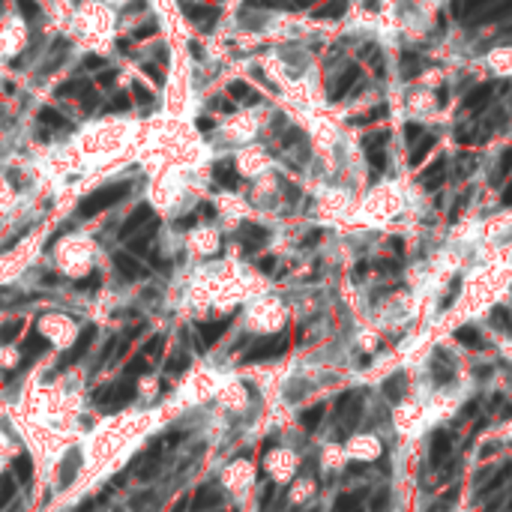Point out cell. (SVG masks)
<instances>
[{
    "label": "cell",
    "instance_id": "1",
    "mask_svg": "<svg viewBox=\"0 0 512 512\" xmlns=\"http://www.w3.org/2000/svg\"><path fill=\"white\" fill-rule=\"evenodd\" d=\"M129 189H132V183L123 180V183H111V186H102V189H96V192H90L84 201L78 204V219H93V216L105 213L108 207L123 201V198L129 195Z\"/></svg>",
    "mask_w": 512,
    "mask_h": 512
},
{
    "label": "cell",
    "instance_id": "2",
    "mask_svg": "<svg viewBox=\"0 0 512 512\" xmlns=\"http://www.w3.org/2000/svg\"><path fill=\"white\" fill-rule=\"evenodd\" d=\"M132 395H135L132 377H123V381H117L111 386H105V390H99L93 399H96V404H102L105 410H120L123 404L132 401Z\"/></svg>",
    "mask_w": 512,
    "mask_h": 512
},
{
    "label": "cell",
    "instance_id": "3",
    "mask_svg": "<svg viewBox=\"0 0 512 512\" xmlns=\"http://www.w3.org/2000/svg\"><path fill=\"white\" fill-rule=\"evenodd\" d=\"M285 348H287V339H285V336L260 339V341H255V348L246 350L243 363H260V359H273V357H278V354H285Z\"/></svg>",
    "mask_w": 512,
    "mask_h": 512
},
{
    "label": "cell",
    "instance_id": "4",
    "mask_svg": "<svg viewBox=\"0 0 512 512\" xmlns=\"http://www.w3.org/2000/svg\"><path fill=\"white\" fill-rule=\"evenodd\" d=\"M93 339H96V327H84V330H81V332H78V339H75V345H72V348L66 350V354L60 357L57 372H63V368H66L69 363H78V359L90 350V345H93Z\"/></svg>",
    "mask_w": 512,
    "mask_h": 512
},
{
    "label": "cell",
    "instance_id": "5",
    "mask_svg": "<svg viewBox=\"0 0 512 512\" xmlns=\"http://www.w3.org/2000/svg\"><path fill=\"white\" fill-rule=\"evenodd\" d=\"M386 138H390L386 132H374V135H368V138L363 141L366 144L368 165L374 168V174H381L383 165H386Z\"/></svg>",
    "mask_w": 512,
    "mask_h": 512
},
{
    "label": "cell",
    "instance_id": "6",
    "mask_svg": "<svg viewBox=\"0 0 512 512\" xmlns=\"http://www.w3.org/2000/svg\"><path fill=\"white\" fill-rule=\"evenodd\" d=\"M180 12H183L189 21H195V24H201V27H210L216 18H219V9H216V6L189 3V0H183V3H180Z\"/></svg>",
    "mask_w": 512,
    "mask_h": 512
},
{
    "label": "cell",
    "instance_id": "7",
    "mask_svg": "<svg viewBox=\"0 0 512 512\" xmlns=\"http://www.w3.org/2000/svg\"><path fill=\"white\" fill-rule=\"evenodd\" d=\"M359 410H363V395H359V392H345L339 399V417H341V422H345L348 431L354 428Z\"/></svg>",
    "mask_w": 512,
    "mask_h": 512
},
{
    "label": "cell",
    "instance_id": "8",
    "mask_svg": "<svg viewBox=\"0 0 512 512\" xmlns=\"http://www.w3.org/2000/svg\"><path fill=\"white\" fill-rule=\"evenodd\" d=\"M485 3H489V0H455L453 12H455V18H462L464 24H480Z\"/></svg>",
    "mask_w": 512,
    "mask_h": 512
},
{
    "label": "cell",
    "instance_id": "9",
    "mask_svg": "<svg viewBox=\"0 0 512 512\" xmlns=\"http://www.w3.org/2000/svg\"><path fill=\"white\" fill-rule=\"evenodd\" d=\"M150 219H153V210H150L147 204H138V207H135V210H132L129 216H126V222L120 225V240H129L132 234L138 231L144 222H150Z\"/></svg>",
    "mask_w": 512,
    "mask_h": 512
},
{
    "label": "cell",
    "instance_id": "10",
    "mask_svg": "<svg viewBox=\"0 0 512 512\" xmlns=\"http://www.w3.org/2000/svg\"><path fill=\"white\" fill-rule=\"evenodd\" d=\"M449 449H453V435H449L446 428H437L435 435H431V464H444Z\"/></svg>",
    "mask_w": 512,
    "mask_h": 512
},
{
    "label": "cell",
    "instance_id": "11",
    "mask_svg": "<svg viewBox=\"0 0 512 512\" xmlns=\"http://www.w3.org/2000/svg\"><path fill=\"white\" fill-rule=\"evenodd\" d=\"M222 503V494L216 491V489H198L195 491V497H189V506H192V512H207V509H216Z\"/></svg>",
    "mask_w": 512,
    "mask_h": 512
},
{
    "label": "cell",
    "instance_id": "12",
    "mask_svg": "<svg viewBox=\"0 0 512 512\" xmlns=\"http://www.w3.org/2000/svg\"><path fill=\"white\" fill-rule=\"evenodd\" d=\"M213 177H216V183L225 186V189H237L240 186V174H237V168H234L231 159L216 162V165H213Z\"/></svg>",
    "mask_w": 512,
    "mask_h": 512
},
{
    "label": "cell",
    "instance_id": "13",
    "mask_svg": "<svg viewBox=\"0 0 512 512\" xmlns=\"http://www.w3.org/2000/svg\"><path fill=\"white\" fill-rule=\"evenodd\" d=\"M357 81H359V66H348V69L339 75V81H336V84H332V90H330V99H332V102H339V99H345V96H348V90L354 87Z\"/></svg>",
    "mask_w": 512,
    "mask_h": 512
},
{
    "label": "cell",
    "instance_id": "14",
    "mask_svg": "<svg viewBox=\"0 0 512 512\" xmlns=\"http://www.w3.org/2000/svg\"><path fill=\"white\" fill-rule=\"evenodd\" d=\"M240 237H243V246H246V249H260V246L267 243L269 231L260 228V225L246 222V225H240Z\"/></svg>",
    "mask_w": 512,
    "mask_h": 512
},
{
    "label": "cell",
    "instance_id": "15",
    "mask_svg": "<svg viewBox=\"0 0 512 512\" xmlns=\"http://www.w3.org/2000/svg\"><path fill=\"white\" fill-rule=\"evenodd\" d=\"M444 180H446V162H444V159L431 162V165L419 174V183L426 186V189H437V186H444Z\"/></svg>",
    "mask_w": 512,
    "mask_h": 512
},
{
    "label": "cell",
    "instance_id": "16",
    "mask_svg": "<svg viewBox=\"0 0 512 512\" xmlns=\"http://www.w3.org/2000/svg\"><path fill=\"white\" fill-rule=\"evenodd\" d=\"M228 318H222V321H207V323H198V332H201V341H204V348H210L216 345V341L222 339V332L228 330Z\"/></svg>",
    "mask_w": 512,
    "mask_h": 512
},
{
    "label": "cell",
    "instance_id": "17",
    "mask_svg": "<svg viewBox=\"0 0 512 512\" xmlns=\"http://www.w3.org/2000/svg\"><path fill=\"white\" fill-rule=\"evenodd\" d=\"M114 267L120 269L123 278H141L144 273H147V269H144L132 255H126V252H117V255H114Z\"/></svg>",
    "mask_w": 512,
    "mask_h": 512
},
{
    "label": "cell",
    "instance_id": "18",
    "mask_svg": "<svg viewBox=\"0 0 512 512\" xmlns=\"http://www.w3.org/2000/svg\"><path fill=\"white\" fill-rule=\"evenodd\" d=\"M404 392H408V374H404V372H395L392 377H386V381H383V395L390 401H401Z\"/></svg>",
    "mask_w": 512,
    "mask_h": 512
},
{
    "label": "cell",
    "instance_id": "19",
    "mask_svg": "<svg viewBox=\"0 0 512 512\" xmlns=\"http://www.w3.org/2000/svg\"><path fill=\"white\" fill-rule=\"evenodd\" d=\"M45 350H48V339H42L39 332H30V336H27V345H24V366H30L36 357L45 354Z\"/></svg>",
    "mask_w": 512,
    "mask_h": 512
},
{
    "label": "cell",
    "instance_id": "20",
    "mask_svg": "<svg viewBox=\"0 0 512 512\" xmlns=\"http://www.w3.org/2000/svg\"><path fill=\"white\" fill-rule=\"evenodd\" d=\"M491 93H494L491 84H480L476 90H471V96L464 99V111H480V108L491 99Z\"/></svg>",
    "mask_w": 512,
    "mask_h": 512
},
{
    "label": "cell",
    "instance_id": "21",
    "mask_svg": "<svg viewBox=\"0 0 512 512\" xmlns=\"http://www.w3.org/2000/svg\"><path fill=\"white\" fill-rule=\"evenodd\" d=\"M39 123L48 126V129H69V120H66V117H63L57 108H48V105H45L42 111H39Z\"/></svg>",
    "mask_w": 512,
    "mask_h": 512
},
{
    "label": "cell",
    "instance_id": "22",
    "mask_svg": "<svg viewBox=\"0 0 512 512\" xmlns=\"http://www.w3.org/2000/svg\"><path fill=\"white\" fill-rule=\"evenodd\" d=\"M87 90H90L87 78H69V81H63V84L57 87V96H66V99H72V96H84Z\"/></svg>",
    "mask_w": 512,
    "mask_h": 512
},
{
    "label": "cell",
    "instance_id": "23",
    "mask_svg": "<svg viewBox=\"0 0 512 512\" xmlns=\"http://www.w3.org/2000/svg\"><path fill=\"white\" fill-rule=\"evenodd\" d=\"M78 464H81V453H69L66 458H63V464H60V485H69L72 480H75Z\"/></svg>",
    "mask_w": 512,
    "mask_h": 512
},
{
    "label": "cell",
    "instance_id": "24",
    "mask_svg": "<svg viewBox=\"0 0 512 512\" xmlns=\"http://www.w3.org/2000/svg\"><path fill=\"white\" fill-rule=\"evenodd\" d=\"M228 93H231L234 99H243V102H249V105L258 102V93L246 84V81H231V84H228Z\"/></svg>",
    "mask_w": 512,
    "mask_h": 512
},
{
    "label": "cell",
    "instance_id": "25",
    "mask_svg": "<svg viewBox=\"0 0 512 512\" xmlns=\"http://www.w3.org/2000/svg\"><path fill=\"white\" fill-rule=\"evenodd\" d=\"M435 147V138H431V135H422V138H417V147L410 150V165L413 168H419V162L428 156V150Z\"/></svg>",
    "mask_w": 512,
    "mask_h": 512
},
{
    "label": "cell",
    "instance_id": "26",
    "mask_svg": "<svg viewBox=\"0 0 512 512\" xmlns=\"http://www.w3.org/2000/svg\"><path fill=\"white\" fill-rule=\"evenodd\" d=\"M359 500H363V494H357V491H345V494H339L336 503H332V512H354L359 509Z\"/></svg>",
    "mask_w": 512,
    "mask_h": 512
},
{
    "label": "cell",
    "instance_id": "27",
    "mask_svg": "<svg viewBox=\"0 0 512 512\" xmlns=\"http://www.w3.org/2000/svg\"><path fill=\"white\" fill-rule=\"evenodd\" d=\"M323 413H327V404H314V408H309V410H303V428H309V431H314L321 426V419H323Z\"/></svg>",
    "mask_w": 512,
    "mask_h": 512
},
{
    "label": "cell",
    "instance_id": "28",
    "mask_svg": "<svg viewBox=\"0 0 512 512\" xmlns=\"http://www.w3.org/2000/svg\"><path fill=\"white\" fill-rule=\"evenodd\" d=\"M345 9H348V0H330L321 9H314V18H339L345 15Z\"/></svg>",
    "mask_w": 512,
    "mask_h": 512
},
{
    "label": "cell",
    "instance_id": "29",
    "mask_svg": "<svg viewBox=\"0 0 512 512\" xmlns=\"http://www.w3.org/2000/svg\"><path fill=\"white\" fill-rule=\"evenodd\" d=\"M491 323L497 330H503V332H512V314L503 309V305H494V309H491Z\"/></svg>",
    "mask_w": 512,
    "mask_h": 512
},
{
    "label": "cell",
    "instance_id": "30",
    "mask_svg": "<svg viewBox=\"0 0 512 512\" xmlns=\"http://www.w3.org/2000/svg\"><path fill=\"white\" fill-rule=\"evenodd\" d=\"M15 473H18V480H21V482H30V476H33V462H30V455H27V453H21V455H18L15 458Z\"/></svg>",
    "mask_w": 512,
    "mask_h": 512
},
{
    "label": "cell",
    "instance_id": "31",
    "mask_svg": "<svg viewBox=\"0 0 512 512\" xmlns=\"http://www.w3.org/2000/svg\"><path fill=\"white\" fill-rule=\"evenodd\" d=\"M455 341H462V345H467V348H480L482 345L480 332H476L473 327H458L455 330Z\"/></svg>",
    "mask_w": 512,
    "mask_h": 512
},
{
    "label": "cell",
    "instance_id": "32",
    "mask_svg": "<svg viewBox=\"0 0 512 512\" xmlns=\"http://www.w3.org/2000/svg\"><path fill=\"white\" fill-rule=\"evenodd\" d=\"M509 480H512V464L503 467V471H500V473L494 476V480L482 489V494H494V491H500V489H503V482H509Z\"/></svg>",
    "mask_w": 512,
    "mask_h": 512
},
{
    "label": "cell",
    "instance_id": "33",
    "mask_svg": "<svg viewBox=\"0 0 512 512\" xmlns=\"http://www.w3.org/2000/svg\"><path fill=\"white\" fill-rule=\"evenodd\" d=\"M509 171H512V147H506V150H503L500 165H497V171H494V174H491V183H500V180L509 174Z\"/></svg>",
    "mask_w": 512,
    "mask_h": 512
},
{
    "label": "cell",
    "instance_id": "34",
    "mask_svg": "<svg viewBox=\"0 0 512 512\" xmlns=\"http://www.w3.org/2000/svg\"><path fill=\"white\" fill-rule=\"evenodd\" d=\"M21 330H24V323H21V321H6L3 327H0V341H3V345H6V341H12V339H15Z\"/></svg>",
    "mask_w": 512,
    "mask_h": 512
},
{
    "label": "cell",
    "instance_id": "35",
    "mask_svg": "<svg viewBox=\"0 0 512 512\" xmlns=\"http://www.w3.org/2000/svg\"><path fill=\"white\" fill-rule=\"evenodd\" d=\"M18 9H21V15L27 18V21H36V18L42 15V9L36 0H18Z\"/></svg>",
    "mask_w": 512,
    "mask_h": 512
},
{
    "label": "cell",
    "instance_id": "36",
    "mask_svg": "<svg viewBox=\"0 0 512 512\" xmlns=\"http://www.w3.org/2000/svg\"><path fill=\"white\" fill-rule=\"evenodd\" d=\"M12 494H15V482L9 476H0V506H6L12 500Z\"/></svg>",
    "mask_w": 512,
    "mask_h": 512
},
{
    "label": "cell",
    "instance_id": "37",
    "mask_svg": "<svg viewBox=\"0 0 512 512\" xmlns=\"http://www.w3.org/2000/svg\"><path fill=\"white\" fill-rule=\"evenodd\" d=\"M162 345H165V339H162V336H153L147 345H144L141 354H144V357H159V354H162Z\"/></svg>",
    "mask_w": 512,
    "mask_h": 512
},
{
    "label": "cell",
    "instance_id": "38",
    "mask_svg": "<svg viewBox=\"0 0 512 512\" xmlns=\"http://www.w3.org/2000/svg\"><path fill=\"white\" fill-rule=\"evenodd\" d=\"M144 368H147V357H144V354H138V357H135L129 366H126V377H135V374H141Z\"/></svg>",
    "mask_w": 512,
    "mask_h": 512
},
{
    "label": "cell",
    "instance_id": "39",
    "mask_svg": "<svg viewBox=\"0 0 512 512\" xmlns=\"http://www.w3.org/2000/svg\"><path fill=\"white\" fill-rule=\"evenodd\" d=\"M159 33V24L156 21H147L141 27H135V39H147V36H156Z\"/></svg>",
    "mask_w": 512,
    "mask_h": 512
},
{
    "label": "cell",
    "instance_id": "40",
    "mask_svg": "<svg viewBox=\"0 0 512 512\" xmlns=\"http://www.w3.org/2000/svg\"><path fill=\"white\" fill-rule=\"evenodd\" d=\"M458 291H462V278H453V287H449V294L444 296V300H440V309H449V305H453V300L458 296Z\"/></svg>",
    "mask_w": 512,
    "mask_h": 512
},
{
    "label": "cell",
    "instance_id": "41",
    "mask_svg": "<svg viewBox=\"0 0 512 512\" xmlns=\"http://www.w3.org/2000/svg\"><path fill=\"white\" fill-rule=\"evenodd\" d=\"M186 366H189V357H186V354H177V357L168 363V374H180Z\"/></svg>",
    "mask_w": 512,
    "mask_h": 512
},
{
    "label": "cell",
    "instance_id": "42",
    "mask_svg": "<svg viewBox=\"0 0 512 512\" xmlns=\"http://www.w3.org/2000/svg\"><path fill=\"white\" fill-rule=\"evenodd\" d=\"M383 114H386V105H377L374 111H368L363 117H354V123H372V120H377V117H383Z\"/></svg>",
    "mask_w": 512,
    "mask_h": 512
},
{
    "label": "cell",
    "instance_id": "43",
    "mask_svg": "<svg viewBox=\"0 0 512 512\" xmlns=\"http://www.w3.org/2000/svg\"><path fill=\"white\" fill-rule=\"evenodd\" d=\"M78 291H93V287H99V273H90L87 278H81V282H75Z\"/></svg>",
    "mask_w": 512,
    "mask_h": 512
},
{
    "label": "cell",
    "instance_id": "44",
    "mask_svg": "<svg viewBox=\"0 0 512 512\" xmlns=\"http://www.w3.org/2000/svg\"><path fill=\"white\" fill-rule=\"evenodd\" d=\"M129 105H132V102H129V96H123V93H120V96H114V99H111V105H108V111H126V108H129Z\"/></svg>",
    "mask_w": 512,
    "mask_h": 512
},
{
    "label": "cell",
    "instance_id": "45",
    "mask_svg": "<svg viewBox=\"0 0 512 512\" xmlns=\"http://www.w3.org/2000/svg\"><path fill=\"white\" fill-rule=\"evenodd\" d=\"M417 60H413V54H404V72H401V75L404 78H413V75H417Z\"/></svg>",
    "mask_w": 512,
    "mask_h": 512
},
{
    "label": "cell",
    "instance_id": "46",
    "mask_svg": "<svg viewBox=\"0 0 512 512\" xmlns=\"http://www.w3.org/2000/svg\"><path fill=\"white\" fill-rule=\"evenodd\" d=\"M404 138H408V141H417V138H422V126H417V123H408V126H404Z\"/></svg>",
    "mask_w": 512,
    "mask_h": 512
},
{
    "label": "cell",
    "instance_id": "47",
    "mask_svg": "<svg viewBox=\"0 0 512 512\" xmlns=\"http://www.w3.org/2000/svg\"><path fill=\"white\" fill-rule=\"evenodd\" d=\"M114 81H117V72H114V69H105V72H102V75H99V78H96V84H102V87H111V84H114Z\"/></svg>",
    "mask_w": 512,
    "mask_h": 512
},
{
    "label": "cell",
    "instance_id": "48",
    "mask_svg": "<svg viewBox=\"0 0 512 512\" xmlns=\"http://www.w3.org/2000/svg\"><path fill=\"white\" fill-rule=\"evenodd\" d=\"M132 90H135V96H138V102H141V105H150V102H153V96L138 84V81H135V87H132Z\"/></svg>",
    "mask_w": 512,
    "mask_h": 512
},
{
    "label": "cell",
    "instance_id": "49",
    "mask_svg": "<svg viewBox=\"0 0 512 512\" xmlns=\"http://www.w3.org/2000/svg\"><path fill=\"white\" fill-rule=\"evenodd\" d=\"M84 66H87V69H102L105 60L99 57V54H87V57H84Z\"/></svg>",
    "mask_w": 512,
    "mask_h": 512
},
{
    "label": "cell",
    "instance_id": "50",
    "mask_svg": "<svg viewBox=\"0 0 512 512\" xmlns=\"http://www.w3.org/2000/svg\"><path fill=\"white\" fill-rule=\"evenodd\" d=\"M144 72H147V75L156 81V84H162V81H165V78H162V72H159V66H153V63H144Z\"/></svg>",
    "mask_w": 512,
    "mask_h": 512
},
{
    "label": "cell",
    "instance_id": "51",
    "mask_svg": "<svg viewBox=\"0 0 512 512\" xmlns=\"http://www.w3.org/2000/svg\"><path fill=\"white\" fill-rule=\"evenodd\" d=\"M198 213H201V219H216L213 204H201V207H198Z\"/></svg>",
    "mask_w": 512,
    "mask_h": 512
},
{
    "label": "cell",
    "instance_id": "52",
    "mask_svg": "<svg viewBox=\"0 0 512 512\" xmlns=\"http://www.w3.org/2000/svg\"><path fill=\"white\" fill-rule=\"evenodd\" d=\"M195 222H198L195 216H186V219H177V228H180V231H186V228H192Z\"/></svg>",
    "mask_w": 512,
    "mask_h": 512
},
{
    "label": "cell",
    "instance_id": "53",
    "mask_svg": "<svg viewBox=\"0 0 512 512\" xmlns=\"http://www.w3.org/2000/svg\"><path fill=\"white\" fill-rule=\"evenodd\" d=\"M198 129H201V132H210V129H213V120H210V117H198Z\"/></svg>",
    "mask_w": 512,
    "mask_h": 512
},
{
    "label": "cell",
    "instance_id": "54",
    "mask_svg": "<svg viewBox=\"0 0 512 512\" xmlns=\"http://www.w3.org/2000/svg\"><path fill=\"white\" fill-rule=\"evenodd\" d=\"M273 491H276L273 485H267V489H264V494H260V506H267V503L273 500Z\"/></svg>",
    "mask_w": 512,
    "mask_h": 512
},
{
    "label": "cell",
    "instance_id": "55",
    "mask_svg": "<svg viewBox=\"0 0 512 512\" xmlns=\"http://www.w3.org/2000/svg\"><path fill=\"white\" fill-rule=\"evenodd\" d=\"M210 105H213V108H219V111H231V108H234L231 102H225V99H213Z\"/></svg>",
    "mask_w": 512,
    "mask_h": 512
},
{
    "label": "cell",
    "instance_id": "56",
    "mask_svg": "<svg viewBox=\"0 0 512 512\" xmlns=\"http://www.w3.org/2000/svg\"><path fill=\"white\" fill-rule=\"evenodd\" d=\"M273 264H276V260H273V258H264V260H260V264H258V267H260V269H264V273H269V269H273Z\"/></svg>",
    "mask_w": 512,
    "mask_h": 512
},
{
    "label": "cell",
    "instance_id": "57",
    "mask_svg": "<svg viewBox=\"0 0 512 512\" xmlns=\"http://www.w3.org/2000/svg\"><path fill=\"white\" fill-rule=\"evenodd\" d=\"M500 201L506 204V207H512V183L506 186V192H503V198H500Z\"/></svg>",
    "mask_w": 512,
    "mask_h": 512
},
{
    "label": "cell",
    "instance_id": "58",
    "mask_svg": "<svg viewBox=\"0 0 512 512\" xmlns=\"http://www.w3.org/2000/svg\"><path fill=\"white\" fill-rule=\"evenodd\" d=\"M117 48H120L123 54H129L132 48H129V39H120V42H117Z\"/></svg>",
    "mask_w": 512,
    "mask_h": 512
},
{
    "label": "cell",
    "instance_id": "59",
    "mask_svg": "<svg viewBox=\"0 0 512 512\" xmlns=\"http://www.w3.org/2000/svg\"><path fill=\"white\" fill-rule=\"evenodd\" d=\"M252 3H255V6H276L278 0H252Z\"/></svg>",
    "mask_w": 512,
    "mask_h": 512
},
{
    "label": "cell",
    "instance_id": "60",
    "mask_svg": "<svg viewBox=\"0 0 512 512\" xmlns=\"http://www.w3.org/2000/svg\"><path fill=\"white\" fill-rule=\"evenodd\" d=\"M186 503H189V497H180V500H177V506H174V512H183V509H186Z\"/></svg>",
    "mask_w": 512,
    "mask_h": 512
},
{
    "label": "cell",
    "instance_id": "61",
    "mask_svg": "<svg viewBox=\"0 0 512 512\" xmlns=\"http://www.w3.org/2000/svg\"><path fill=\"white\" fill-rule=\"evenodd\" d=\"M3 9H6V0H0V12H3Z\"/></svg>",
    "mask_w": 512,
    "mask_h": 512
},
{
    "label": "cell",
    "instance_id": "62",
    "mask_svg": "<svg viewBox=\"0 0 512 512\" xmlns=\"http://www.w3.org/2000/svg\"><path fill=\"white\" fill-rule=\"evenodd\" d=\"M354 512H359V509H354Z\"/></svg>",
    "mask_w": 512,
    "mask_h": 512
}]
</instances>
